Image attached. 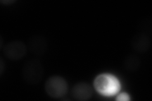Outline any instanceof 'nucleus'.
Wrapping results in <instances>:
<instances>
[{
	"instance_id": "0eeeda50",
	"label": "nucleus",
	"mask_w": 152,
	"mask_h": 101,
	"mask_svg": "<svg viewBox=\"0 0 152 101\" xmlns=\"http://www.w3.org/2000/svg\"><path fill=\"white\" fill-rule=\"evenodd\" d=\"M132 49L137 53H145L151 46V39L145 33H137L132 37Z\"/></svg>"
},
{
	"instance_id": "39448f33",
	"label": "nucleus",
	"mask_w": 152,
	"mask_h": 101,
	"mask_svg": "<svg viewBox=\"0 0 152 101\" xmlns=\"http://www.w3.org/2000/svg\"><path fill=\"white\" fill-rule=\"evenodd\" d=\"M27 49L32 54L42 56L48 49V42L46 38L40 35L32 36L28 41Z\"/></svg>"
},
{
	"instance_id": "7ed1b4c3",
	"label": "nucleus",
	"mask_w": 152,
	"mask_h": 101,
	"mask_svg": "<svg viewBox=\"0 0 152 101\" xmlns=\"http://www.w3.org/2000/svg\"><path fill=\"white\" fill-rule=\"evenodd\" d=\"M68 84L60 76L54 75L48 78L45 85L46 94L53 99H60L66 94L68 91Z\"/></svg>"
},
{
	"instance_id": "f03ea898",
	"label": "nucleus",
	"mask_w": 152,
	"mask_h": 101,
	"mask_svg": "<svg viewBox=\"0 0 152 101\" xmlns=\"http://www.w3.org/2000/svg\"><path fill=\"white\" fill-rule=\"evenodd\" d=\"M94 86L98 93L103 95L110 96L115 95L119 91L121 84L115 76L103 73L95 78Z\"/></svg>"
},
{
	"instance_id": "f257e3e1",
	"label": "nucleus",
	"mask_w": 152,
	"mask_h": 101,
	"mask_svg": "<svg viewBox=\"0 0 152 101\" xmlns=\"http://www.w3.org/2000/svg\"><path fill=\"white\" fill-rule=\"evenodd\" d=\"M45 70L39 60L32 58L26 61L22 68V76L26 82L31 85L39 84L43 78Z\"/></svg>"
},
{
	"instance_id": "20e7f679",
	"label": "nucleus",
	"mask_w": 152,
	"mask_h": 101,
	"mask_svg": "<svg viewBox=\"0 0 152 101\" xmlns=\"http://www.w3.org/2000/svg\"><path fill=\"white\" fill-rule=\"evenodd\" d=\"M27 49V46L22 41H12L4 45L3 53L10 60L18 61L26 56Z\"/></svg>"
},
{
	"instance_id": "1a4fd4ad",
	"label": "nucleus",
	"mask_w": 152,
	"mask_h": 101,
	"mask_svg": "<svg viewBox=\"0 0 152 101\" xmlns=\"http://www.w3.org/2000/svg\"><path fill=\"white\" fill-rule=\"evenodd\" d=\"M130 96L126 92H123L117 95L116 97L117 100L119 101H129L130 100Z\"/></svg>"
},
{
	"instance_id": "6e6552de",
	"label": "nucleus",
	"mask_w": 152,
	"mask_h": 101,
	"mask_svg": "<svg viewBox=\"0 0 152 101\" xmlns=\"http://www.w3.org/2000/svg\"><path fill=\"white\" fill-rule=\"evenodd\" d=\"M140 65L141 60L140 57L135 54L127 55L123 62L124 68L128 72H134L137 70Z\"/></svg>"
},
{
	"instance_id": "9d476101",
	"label": "nucleus",
	"mask_w": 152,
	"mask_h": 101,
	"mask_svg": "<svg viewBox=\"0 0 152 101\" xmlns=\"http://www.w3.org/2000/svg\"><path fill=\"white\" fill-rule=\"evenodd\" d=\"M1 2L2 3L7 4V3H13L14 1H1Z\"/></svg>"
},
{
	"instance_id": "423d86ee",
	"label": "nucleus",
	"mask_w": 152,
	"mask_h": 101,
	"mask_svg": "<svg viewBox=\"0 0 152 101\" xmlns=\"http://www.w3.org/2000/svg\"><path fill=\"white\" fill-rule=\"evenodd\" d=\"M71 95L74 99L77 100H88L92 97L93 89L88 83L79 81L73 86L71 90Z\"/></svg>"
}]
</instances>
